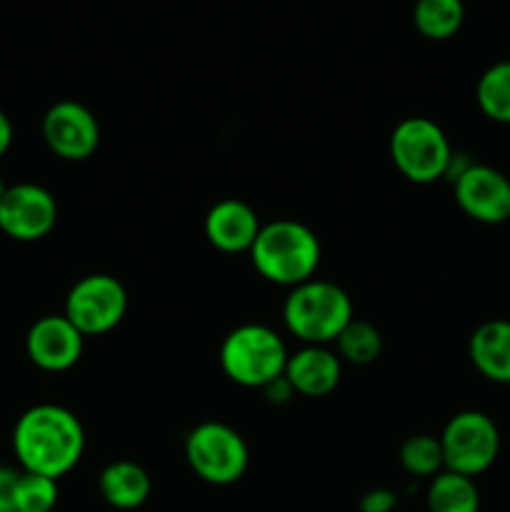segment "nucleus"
<instances>
[{
  "instance_id": "1",
  "label": "nucleus",
  "mask_w": 510,
  "mask_h": 512,
  "mask_svg": "<svg viewBox=\"0 0 510 512\" xmlns=\"http://www.w3.org/2000/svg\"><path fill=\"white\" fill-rule=\"evenodd\" d=\"M13 450L23 473L60 480L83 458L85 430L63 405H35L15 423Z\"/></svg>"
},
{
  "instance_id": "2",
  "label": "nucleus",
  "mask_w": 510,
  "mask_h": 512,
  "mask_svg": "<svg viewBox=\"0 0 510 512\" xmlns=\"http://www.w3.org/2000/svg\"><path fill=\"white\" fill-rule=\"evenodd\" d=\"M250 260L268 283L295 288L313 280L320 265V240L298 220H273L260 228Z\"/></svg>"
},
{
  "instance_id": "3",
  "label": "nucleus",
  "mask_w": 510,
  "mask_h": 512,
  "mask_svg": "<svg viewBox=\"0 0 510 512\" xmlns=\"http://www.w3.org/2000/svg\"><path fill=\"white\" fill-rule=\"evenodd\" d=\"M353 318L350 295L328 280L313 278L295 285L283 305L285 328L303 345L335 343Z\"/></svg>"
},
{
  "instance_id": "4",
  "label": "nucleus",
  "mask_w": 510,
  "mask_h": 512,
  "mask_svg": "<svg viewBox=\"0 0 510 512\" xmlns=\"http://www.w3.org/2000/svg\"><path fill=\"white\" fill-rule=\"evenodd\" d=\"M288 355L283 338L275 330L248 323L225 335L220 345V368L235 385L263 390L270 380L285 373Z\"/></svg>"
},
{
  "instance_id": "5",
  "label": "nucleus",
  "mask_w": 510,
  "mask_h": 512,
  "mask_svg": "<svg viewBox=\"0 0 510 512\" xmlns=\"http://www.w3.org/2000/svg\"><path fill=\"white\" fill-rule=\"evenodd\" d=\"M390 158L410 183L428 185L445 178L453 145L435 120L405 118L390 135Z\"/></svg>"
},
{
  "instance_id": "6",
  "label": "nucleus",
  "mask_w": 510,
  "mask_h": 512,
  "mask_svg": "<svg viewBox=\"0 0 510 512\" xmlns=\"http://www.w3.org/2000/svg\"><path fill=\"white\" fill-rule=\"evenodd\" d=\"M185 460L190 470L208 485H233L250 463L243 435L225 423H200L185 438Z\"/></svg>"
},
{
  "instance_id": "7",
  "label": "nucleus",
  "mask_w": 510,
  "mask_h": 512,
  "mask_svg": "<svg viewBox=\"0 0 510 512\" xmlns=\"http://www.w3.org/2000/svg\"><path fill=\"white\" fill-rule=\"evenodd\" d=\"M445 470L478 478L493 468L500 453V430L490 415L463 410L453 415L440 435Z\"/></svg>"
},
{
  "instance_id": "8",
  "label": "nucleus",
  "mask_w": 510,
  "mask_h": 512,
  "mask_svg": "<svg viewBox=\"0 0 510 512\" xmlns=\"http://www.w3.org/2000/svg\"><path fill=\"white\" fill-rule=\"evenodd\" d=\"M128 313V293L118 278L93 273L80 278L65 298V318L88 338L118 328Z\"/></svg>"
},
{
  "instance_id": "9",
  "label": "nucleus",
  "mask_w": 510,
  "mask_h": 512,
  "mask_svg": "<svg viewBox=\"0 0 510 512\" xmlns=\"http://www.w3.org/2000/svg\"><path fill=\"white\" fill-rule=\"evenodd\" d=\"M58 223V203L43 185H8L0 198V230L18 243L45 238Z\"/></svg>"
},
{
  "instance_id": "10",
  "label": "nucleus",
  "mask_w": 510,
  "mask_h": 512,
  "mask_svg": "<svg viewBox=\"0 0 510 512\" xmlns=\"http://www.w3.org/2000/svg\"><path fill=\"white\" fill-rule=\"evenodd\" d=\"M43 138L58 158L80 163L98 150L100 123L88 105L78 100H60L45 113Z\"/></svg>"
},
{
  "instance_id": "11",
  "label": "nucleus",
  "mask_w": 510,
  "mask_h": 512,
  "mask_svg": "<svg viewBox=\"0 0 510 512\" xmlns=\"http://www.w3.org/2000/svg\"><path fill=\"white\" fill-rule=\"evenodd\" d=\"M455 203L468 218L483 225L510 220V178L490 165L473 163L453 183Z\"/></svg>"
},
{
  "instance_id": "12",
  "label": "nucleus",
  "mask_w": 510,
  "mask_h": 512,
  "mask_svg": "<svg viewBox=\"0 0 510 512\" xmlns=\"http://www.w3.org/2000/svg\"><path fill=\"white\" fill-rule=\"evenodd\" d=\"M85 335L65 315H45L35 320L25 338V350L33 365L45 373H65L80 360Z\"/></svg>"
},
{
  "instance_id": "13",
  "label": "nucleus",
  "mask_w": 510,
  "mask_h": 512,
  "mask_svg": "<svg viewBox=\"0 0 510 512\" xmlns=\"http://www.w3.org/2000/svg\"><path fill=\"white\" fill-rule=\"evenodd\" d=\"M260 228L258 213L238 198L218 200L205 215V238L220 253H250Z\"/></svg>"
},
{
  "instance_id": "14",
  "label": "nucleus",
  "mask_w": 510,
  "mask_h": 512,
  "mask_svg": "<svg viewBox=\"0 0 510 512\" xmlns=\"http://www.w3.org/2000/svg\"><path fill=\"white\" fill-rule=\"evenodd\" d=\"M343 375V360L330 353L325 345H303L298 353L288 355L285 378L293 385L295 395L323 398L333 393Z\"/></svg>"
},
{
  "instance_id": "15",
  "label": "nucleus",
  "mask_w": 510,
  "mask_h": 512,
  "mask_svg": "<svg viewBox=\"0 0 510 512\" xmlns=\"http://www.w3.org/2000/svg\"><path fill=\"white\" fill-rule=\"evenodd\" d=\"M470 363L490 383L510 385V320L478 325L468 343Z\"/></svg>"
},
{
  "instance_id": "16",
  "label": "nucleus",
  "mask_w": 510,
  "mask_h": 512,
  "mask_svg": "<svg viewBox=\"0 0 510 512\" xmlns=\"http://www.w3.org/2000/svg\"><path fill=\"white\" fill-rule=\"evenodd\" d=\"M100 495L105 503L115 510H138L150 498V475L143 465L133 463V460H115V463L105 465L98 480Z\"/></svg>"
},
{
  "instance_id": "17",
  "label": "nucleus",
  "mask_w": 510,
  "mask_h": 512,
  "mask_svg": "<svg viewBox=\"0 0 510 512\" xmlns=\"http://www.w3.org/2000/svg\"><path fill=\"white\" fill-rule=\"evenodd\" d=\"M425 505L428 512H480V490L468 475L443 470L430 480Z\"/></svg>"
},
{
  "instance_id": "18",
  "label": "nucleus",
  "mask_w": 510,
  "mask_h": 512,
  "mask_svg": "<svg viewBox=\"0 0 510 512\" xmlns=\"http://www.w3.org/2000/svg\"><path fill=\"white\" fill-rule=\"evenodd\" d=\"M463 0H415L413 25L423 38L448 40L463 28Z\"/></svg>"
},
{
  "instance_id": "19",
  "label": "nucleus",
  "mask_w": 510,
  "mask_h": 512,
  "mask_svg": "<svg viewBox=\"0 0 510 512\" xmlns=\"http://www.w3.org/2000/svg\"><path fill=\"white\" fill-rule=\"evenodd\" d=\"M475 100L485 118L510 125V60H500L480 75Z\"/></svg>"
},
{
  "instance_id": "20",
  "label": "nucleus",
  "mask_w": 510,
  "mask_h": 512,
  "mask_svg": "<svg viewBox=\"0 0 510 512\" xmlns=\"http://www.w3.org/2000/svg\"><path fill=\"white\" fill-rule=\"evenodd\" d=\"M335 343H338V358L353 365H370L383 353L380 330L373 323H368V320H350Z\"/></svg>"
},
{
  "instance_id": "21",
  "label": "nucleus",
  "mask_w": 510,
  "mask_h": 512,
  "mask_svg": "<svg viewBox=\"0 0 510 512\" xmlns=\"http://www.w3.org/2000/svg\"><path fill=\"white\" fill-rule=\"evenodd\" d=\"M400 465L405 473L415 475V478H435L445 470L443 448H440V438L433 435H413L400 448Z\"/></svg>"
},
{
  "instance_id": "22",
  "label": "nucleus",
  "mask_w": 510,
  "mask_h": 512,
  "mask_svg": "<svg viewBox=\"0 0 510 512\" xmlns=\"http://www.w3.org/2000/svg\"><path fill=\"white\" fill-rule=\"evenodd\" d=\"M58 505V480L35 473H20L15 512H53Z\"/></svg>"
},
{
  "instance_id": "23",
  "label": "nucleus",
  "mask_w": 510,
  "mask_h": 512,
  "mask_svg": "<svg viewBox=\"0 0 510 512\" xmlns=\"http://www.w3.org/2000/svg\"><path fill=\"white\" fill-rule=\"evenodd\" d=\"M398 508V495L388 488H373L360 498V512H393Z\"/></svg>"
},
{
  "instance_id": "24",
  "label": "nucleus",
  "mask_w": 510,
  "mask_h": 512,
  "mask_svg": "<svg viewBox=\"0 0 510 512\" xmlns=\"http://www.w3.org/2000/svg\"><path fill=\"white\" fill-rule=\"evenodd\" d=\"M20 473L0 465V512H15V493H18Z\"/></svg>"
},
{
  "instance_id": "25",
  "label": "nucleus",
  "mask_w": 510,
  "mask_h": 512,
  "mask_svg": "<svg viewBox=\"0 0 510 512\" xmlns=\"http://www.w3.org/2000/svg\"><path fill=\"white\" fill-rule=\"evenodd\" d=\"M263 393H265V398L270 400V403L285 405V403H290V398L295 395V390H293V385L288 383V378H285V373H283L280 378L270 380V383L263 388Z\"/></svg>"
},
{
  "instance_id": "26",
  "label": "nucleus",
  "mask_w": 510,
  "mask_h": 512,
  "mask_svg": "<svg viewBox=\"0 0 510 512\" xmlns=\"http://www.w3.org/2000/svg\"><path fill=\"white\" fill-rule=\"evenodd\" d=\"M10 145H13V123H10L8 115L0 110V158L8 153Z\"/></svg>"
},
{
  "instance_id": "27",
  "label": "nucleus",
  "mask_w": 510,
  "mask_h": 512,
  "mask_svg": "<svg viewBox=\"0 0 510 512\" xmlns=\"http://www.w3.org/2000/svg\"><path fill=\"white\" fill-rule=\"evenodd\" d=\"M5 190H8V185H5V180L0 178V198H3V195H5Z\"/></svg>"
}]
</instances>
